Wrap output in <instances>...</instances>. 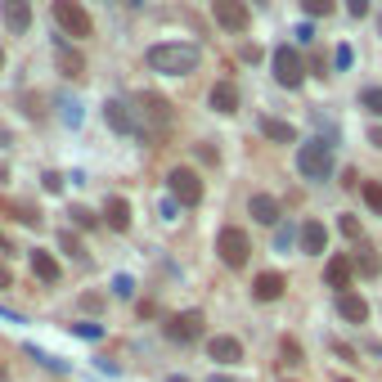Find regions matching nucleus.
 Masks as SVG:
<instances>
[{
  "mask_svg": "<svg viewBox=\"0 0 382 382\" xmlns=\"http://www.w3.org/2000/svg\"><path fill=\"white\" fill-rule=\"evenodd\" d=\"M149 68L167 72V77H189V72L198 68V45H189V41L153 45V50H149Z\"/></svg>",
  "mask_w": 382,
  "mask_h": 382,
  "instance_id": "obj_1",
  "label": "nucleus"
},
{
  "mask_svg": "<svg viewBox=\"0 0 382 382\" xmlns=\"http://www.w3.org/2000/svg\"><path fill=\"white\" fill-rule=\"evenodd\" d=\"M50 14H54L59 32H64L68 41H90V36H95V23H90V14H85L81 0H54Z\"/></svg>",
  "mask_w": 382,
  "mask_h": 382,
  "instance_id": "obj_2",
  "label": "nucleus"
},
{
  "mask_svg": "<svg viewBox=\"0 0 382 382\" xmlns=\"http://www.w3.org/2000/svg\"><path fill=\"white\" fill-rule=\"evenodd\" d=\"M297 171L306 180H328L333 176V149L324 140H306L302 153H297Z\"/></svg>",
  "mask_w": 382,
  "mask_h": 382,
  "instance_id": "obj_3",
  "label": "nucleus"
},
{
  "mask_svg": "<svg viewBox=\"0 0 382 382\" xmlns=\"http://www.w3.org/2000/svg\"><path fill=\"white\" fill-rule=\"evenodd\" d=\"M216 252H220V261H225V265L243 270V265H248V256H252V243H248V234H243V229L225 225L216 234Z\"/></svg>",
  "mask_w": 382,
  "mask_h": 382,
  "instance_id": "obj_4",
  "label": "nucleus"
},
{
  "mask_svg": "<svg viewBox=\"0 0 382 382\" xmlns=\"http://www.w3.org/2000/svg\"><path fill=\"white\" fill-rule=\"evenodd\" d=\"M167 189H171V198H176L180 207H198L203 203V180H198V171H189V167H176L167 176Z\"/></svg>",
  "mask_w": 382,
  "mask_h": 382,
  "instance_id": "obj_5",
  "label": "nucleus"
},
{
  "mask_svg": "<svg viewBox=\"0 0 382 382\" xmlns=\"http://www.w3.org/2000/svg\"><path fill=\"white\" fill-rule=\"evenodd\" d=\"M302 77H306L302 54L292 50V45H279V50H275V81H279V85H288V90H297Z\"/></svg>",
  "mask_w": 382,
  "mask_h": 382,
  "instance_id": "obj_6",
  "label": "nucleus"
},
{
  "mask_svg": "<svg viewBox=\"0 0 382 382\" xmlns=\"http://www.w3.org/2000/svg\"><path fill=\"white\" fill-rule=\"evenodd\" d=\"M212 14H216V23L225 32H248V23H252L243 0H212Z\"/></svg>",
  "mask_w": 382,
  "mask_h": 382,
  "instance_id": "obj_7",
  "label": "nucleus"
},
{
  "mask_svg": "<svg viewBox=\"0 0 382 382\" xmlns=\"http://www.w3.org/2000/svg\"><path fill=\"white\" fill-rule=\"evenodd\" d=\"M162 328H167V338H171V342H198V333H203V315H198V311H180V315H171Z\"/></svg>",
  "mask_w": 382,
  "mask_h": 382,
  "instance_id": "obj_8",
  "label": "nucleus"
},
{
  "mask_svg": "<svg viewBox=\"0 0 382 382\" xmlns=\"http://www.w3.org/2000/svg\"><path fill=\"white\" fill-rule=\"evenodd\" d=\"M207 355H212L216 364H239L243 360V342L234 338V333H220V338L207 342Z\"/></svg>",
  "mask_w": 382,
  "mask_h": 382,
  "instance_id": "obj_9",
  "label": "nucleus"
},
{
  "mask_svg": "<svg viewBox=\"0 0 382 382\" xmlns=\"http://www.w3.org/2000/svg\"><path fill=\"white\" fill-rule=\"evenodd\" d=\"M104 121H108L117 135H144L140 126H135V113H131L121 100H108V104H104Z\"/></svg>",
  "mask_w": 382,
  "mask_h": 382,
  "instance_id": "obj_10",
  "label": "nucleus"
},
{
  "mask_svg": "<svg viewBox=\"0 0 382 382\" xmlns=\"http://www.w3.org/2000/svg\"><path fill=\"white\" fill-rule=\"evenodd\" d=\"M135 104H140V113L153 121V126H167L171 121V104L162 100V95H153V90H140L135 95Z\"/></svg>",
  "mask_w": 382,
  "mask_h": 382,
  "instance_id": "obj_11",
  "label": "nucleus"
},
{
  "mask_svg": "<svg viewBox=\"0 0 382 382\" xmlns=\"http://www.w3.org/2000/svg\"><path fill=\"white\" fill-rule=\"evenodd\" d=\"M283 288H288V279H283L279 270H265V275H256V283H252V297L256 302H279Z\"/></svg>",
  "mask_w": 382,
  "mask_h": 382,
  "instance_id": "obj_12",
  "label": "nucleus"
},
{
  "mask_svg": "<svg viewBox=\"0 0 382 382\" xmlns=\"http://www.w3.org/2000/svg\"><path fill=\"white\" fill-rule=\"evenodd\" d=\"M351 275H355V261H351V256H333V261L324 265V283H328V288H338V292L351 288Z\"/></svg>",
  "mask_w": 382,
  "mask_h": 382,
  "instance_id": "obj_13",
  "label": "nucleus"
},
{
  "mask_svg": "<svg viewBox=\"0 0 382 382\" xmlns=\"http://www.w3.org/2000/svg\"><path fill=\"white\" fill-rule=\"evenodd\" d=\"M28 261H32V275L41 279V283H50V288L59 283V275H64V270H59V261H54V256L45 252V248H32V252H28Z\"/></svg>",
  "mask_w": 382,
  "mask_h": 382,
  "instance_id": "obj_14",
  "label": "nucleus"
},
{
  "mask_svg": "<svg viewBox=\"0 0 382 382\" xmlns=\"http://www.w3.org/2000/svg\"><path fill=\"white\" fill-rule=\"evenodd\" d=\"M338 315L347 319V324H364L369 319V302L360 292H338Z\"/></svg>",
  "mask_w": 382,
  "mask_h": 382,
  "instance_id": "obj_15",
  "label": "nucleus"
},
{
  "mask_svg": "<svg viewBox=\"0 0 382 382\" xmlns=\"http://www.w3.org/2000/svg\"><path fill=\"white\" fill-rule=\"evenodd\" d=\"M261 135L270 144H297V126L283 117H261Z\"/></svg>",
  "mask_w": 382,
  "mask_h": 382,
  "instance_id": "obj_16",
  "label": "nucleus"
},
{
  "mask_svg": "<svg viewBox=\"0 0 382 382\" xmlns=\"http://www.w3.org/2000/svg\"><path fill=\"white\" fill-rule=\"evenodd\" d=\"M324 248H328V229L319 225V220H306V225H302V252L306 256H319Z\"/></svg>",
  "mask_w": 382,
  "mask_h": 382,
  "instance_id": "obj_17",
  "label": "nucleus"
},
{
  "mask_svg": "<svg viewBox=\"0 0 382 382\" xmlns=\"http://www.w3.org/2000/svg\"><path fill=\"white\" fill-rule=\"evenodd\" d=\"M5 28L9 32H28L32 28V5L28 0H5Z\"/></svg>",
  "mask_w": 382,
  "mask_h": 382,
  "instance_id": "obj_18",
  "label": "nucleus"
},
{
  "mask_svg": "<svg viewBox=\"0 0 382 382\" xmlns=\"http://www.w3.org/2000/svg\"><path fill=\"white\" fill-rule=\"evenodd\" d=\"M212 108L216 113H239V90H234V81H216L212 85Z\"/></svg>",
  "mask_w": 382,
  "mask_h": 382,
  "instance_id": "obj_19",
  "label": "nucleus"
},
{
  "mask_svg": "<svg viewBox=\"0 0 382 382\" xmlns=\"http://www.w3.org/2000/svg\"><path fill=\"white\" fill-rule=\"evenodd\" d=\"M248 212H252V220H261V225H279V203L270 198V193H252Z\"/></svg>",
  "mask_w": 382,
  "mask_h": 382,
  "instance_id": "obj_20",
  "label": "nucleus"
},
{
  "mask_svg": "<svg viewBox=\"0 0 382 382\" xmlns=\"http://www.w3.org/2000/svg\"><path fill=\"white\" fill-rule=\"evenodd\" d=\"M104 220H108L113 229L126 234V229H131V203H126V198H108V203H104Z\"/></svg>",
  "mask_w": 382,
  "mask_h": 382,
  "instance_id": "obj_21",
  "label": "nucleus"
},
{
  "mask_svg": "<svg viewBox=\"0 0 382 382\" xmlns=\"http://www.w3.org/2000/svg\"><path fill=\"white\" fill-rule=\"evenodd\" d=\"M59 64H64V72H68V77H85V59H81L77 50H68L64 41H59Z\"/></svg>",
  "mask_w": 382,
  "mask_h": 382,
  "instance_id": "obj_22",
  "label": "nucleus"
},
{
  "mask_svg": "<svg viewBox=\"0 0 382 382\" xmlns=\"http://www.w3.org/2000/svg\"><path fill=\"white\" fill-rule=\"evenodd\" d=\"M338 229H342V239H351V243H360V239H364V229H360V220H355V216H347V212H342V216H338Z\"/></svg>",
  "mask_w": 382,
  "mask_h": 382,
  "instance_id": "obj_23",
  "label": "nucleus"
},
{
  "mask_svg": "<svg viewBox=\"0 0 382 382\" xmlns=\"http://www.w3.org/2000/svg\"><path fill=\"white\" fill-rule=\"evenodd\" d=\"M59 113H64L68 126H77V121H81V104L72 100V95H59Z\"/></svg>",
  "mask_w": 382,
  "mask_h": 382,
  "instance_id": "obj_24",
  "label": "nucleus"
},
{
  "mask_svg": "<svg viewBox=\"0 0 382 382\" xmlns=\"http://www.w3.org/2000/svg\"><path fill=\"white\" fill-rule=\"evenodd\" d=\"M355 270H360L364 279H378V270H382V265H378V256H374V252H360V256H355Z\"/></svg>",
  "mask_w": 382,
  "mask_h": 382,
  "instance_id": "obj_25",
  "label": "nucleus"
},
{
  "mask_svg": "<svg viewBox=\"0 0 382 382\" xmlns=\"http://www.w3.org/2000/svg\"><path fill=\"white\" fill-rule=\"evenodd\" d=\"M23 113H28L32 121H41V117H45V108H41V95H32V90L23 95Z\"/></svg>",
  "mask_w": 382,
  "mask_h": 382,
  "instance_id": "obj_26",
  "label": "nucleus"
},
{
  "mask_svg": "<svg viewBox=\"0 0 382 382\" xmlns=\"http://www.w3.org/2000/svg\"><path fill=\"white\" fill-rule=\"evenodd\" d=\"M360 104L369 108V113H378V117H382V90H378V85H369V90L360 95Z\"/></svg>",
  "mask_w": 382,
  "mask_h": 382,
  "instance_id": "obj_27",
  "label": "nucleus"
},
{
  "mask_svg": "<svg viewBox=\"0 0 382 382\" xmlns=\"http://www.w3.org/2000/svg\"><path fill=\"white\" fill-rule=\"evenodd\" d=\"M306 5V14L311 18H324V14H333V0H302Z\"/></svg>",
  "mask_w": 382,
  "mask_h": 382,
  "instance_id": "obj_28",
  "label": "nucleus"
},
{
  "mask_svg": "<svg viewBox=\"0 0 382 382\" xmlns=\"http://www.w3.org/2000/svg\"><path fill=\"white\" fill-rule=\"evenodd\" d=\"M283 364H302V347H297V338H283Z\"/></svg>",
  "mask_w": 382,
  "mask_h": 382,
  "instance_id": "obj_29",
  "label": "nucleus"
},
{
  "mask_svg": "<svg viewBox=\"0 0 382 382\" xmlns=\"http://www.w3.org/2000/svg\"><path fill=\"white\" fill-rule=\"evenodd\" d=\"M364 203L382 216V184H364Z\"/></svg>",
  "mask_w": 382,
  "mask_h": 382,
  "instance_id": "obj_30",
  "label": "nucleus"
},
{
  "mask_svg": "<svg viewBox=\"0 0 382 382\" xmlns=\"http://www.w3.org/2000/svg\"><path fill=\"white\" fill-rule=\"evenodd\" d=\"M72 333H77V338H90V342H100V338H104V328H100V324H72Z\"/></svg>",
  "mask_w": 382,
  "mask_h": 382,
  "instance_id": "obj_31",
  "label": "nucleus"
},
{
  "mask_svg": "<svg viewBox=\"0 0 382 382\" xmlns=\"http://www.w3.org/2000/svg\"><path fill=\"white\" fill-rule=\"evenodd\" d=\"M113 292H117V297H131V292H135V279H131V275H117V279H113Z\"/></svg>",
  "mask_w": 382,
  "mask_h": 382,
  "instance_id": "obj_32",
  "label": "nucleus"
},
{
  "mask_svg": "<svg viewBox=\"0 0 382 382\" xmlns=\"http://www.w3.org/2000/svg\"><path fill=\"white\" fill-rule=\"evenodd\" d=\"M72 220H77L81 229H95V225H100V220H95L90 212H85V207H72Z\"/></svg>",
  "mask_w": 382,
  "mask_h": 382,
  "instance_id": "obj_33",
  "label": "nucleus"
},
{
  "mask_svg": "<svg viewBox=\"0 0 382 382\" xmlns=\"http://www.w3.org/2000/svg\"><path fill=\"white\" fill-rule=\"evenodd\" d=\"M333 59H338V68H351V64H355V50H351L347 41H342V45H338V54H333Z\"/></svg>",
  "mask_w": 382,
  "mask_h": 382,
  "instance_id": "obj_34",
  "label": "nucleus"
},
{
  "mask_svg": "<svg viewBox=\"0 0 382 382\" xmlns=\"http://www.w3.org/2000/svg\"><path fill=\"white\" fill-rule=\"evenodd\" d=\"M347 14L351 18H364L369 14V0H347Z\"/></svg>",
  "mask_w": 382,
  "mask_h": 382,
  "instance_id": "obj_35",
  "label": "nucleus"
},
{
  "mask_svg": "<svg viewBox=\"0 0 382 382\" xmlns=\"http://www.w3.org/2000/svg\"><path fill=\"white\" fill-rule=\"evenodd\" d=\"M176 198H167V203H157V216H162V220H176Z\"/></svg>",
  "mask_w": 382,
  "mask_h": 382,
  "instance_id": "obj_36",
  "label": "nucleus"
},
{
  "mask_svg": "<svg viewBox=\"0 0 382 382\" xmlns=\"http://www.w3.org/2000/svg\"><path fill=\"white\" fill-rule=\"evenodd\" d=\"M0 288H14V275H9V265H0Z\"/></svg>",
  "mask_w": 382,
  "mask_h": 382,
  "instance_id": "obj_37",
  "label": "nucleus"
},
{
  "mask_svg": "<svg viewBox=\"0 0 382 382\" xmlns=\"http://www.w3.org/2000/svg\"><path fill=\"white\" fill-rule=\"evenodd\" d=\"M369 144H374V149H382V126H374V131H369Z\"/></svg>",
  "mask_w": 382,
  "mask_h": 382,
  "instance_id": "obj_38",
  "label": "nucleus"
},
{
  "mask_svg": "<svg viewBox=\"0 0 382 382\" xmlns=\"http://www.w3.org/2000/svg\"><path fill=\"white\" fill-rule=\"evenodd\" d=\"M5 378H9V369H5V364H0V382H5Z\"/></svg>",
  "mask_w": 382,
  "mask_h": 382,
  "instance_id": "obj_39",
  "label": "nucleus"
},
{
  "mask_svg": "<svg viewBox=\"0 0 382 382\" xmlns=\"http://www.w3.org/2000/svg\"><path fill=\"white\" fill-rule=\"evenodd\" d=\"M126 5H131V9H140V5H144V0H126Z\"/></svg>",
  "mask_w": 382,
  "mask_h": 382,
  "instance_id": "obj_40",
  "label": "nucleus"
},
{
  "mask_svg": "<svg viewBox=\"0 0 382 382\" xmlns=\"http://www.w3.org/2000/svg\"><path fill=\"white\" fill-rule=\"evenodd\" d=\"M5 248H9V243H5V234H0V252H5Z\"/></svg>",
  "mask_w": 382,
  "mask_h": 382,
  "instance_id": "obj_41",
  "label": "nucleus"
},
{
  "mask_svg": "<svg viewBox=\"0 0 382 382\" xmlns=\"http://www.w3.org/2000/svg\"><path fill=\"white\" fill-rule=\"evenodd\" d=\"M171 382H189V378H180V374H176V378H171Z\"/></svg>",
  "mask_w": 382,
  "mask_h": 382,
  "instance_id": "obj_42",
  "label": "nucleus"
},
{
  "mask_svg": "<svg viewBox=\"0 0 382 382\" xmlns=\"http://www.w3.org/2000/svg\"><path fill=\"white\" fill-rule=\"evenodd\" d=\"M0 68H5V50H0Z\"/></svg>",
  "mask_w": 382,
  "mask_h": 382,
  "instance_id": "obj_43",
  "label": "nucleus"
},
{
  "mask_svg": "<svg viewBox=\"0 0 382 382\" xmlns=\"http://www.w3.org/2000/svg\"><path fill=\"white\" fill-rule=\"evenodd\" d=\"M338 382H351V378H338Z\"/></svg>",
  "mask_w": 382,
  "mask_h": 382,
  "instance_id": "obj_44",
  "label": "nucleus"
},
{
  "mask_svg": "<svg viewBox=\"0 0 382 382\" xmlns=\"http://www.w3.org/2000/svg\"><path fill=\"white\" fill-rule=\"evenodd\" d=\"M256 5H265V0H256Z\"/></svg>",
  "mask_w": 382,
  "mask_h": 382,
  "instance_id": "obj_45",
  "label": "nucleus"
}]
</instances>
